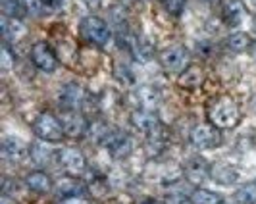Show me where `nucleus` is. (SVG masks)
Returning a JSON list of instances; mask_svg holds the SVG:
<instances>
[{
    "instance_id": "nucleus-1",
    "label": "nucleus",
    "mask_w": 256,
    "mask_h": 204,
    "mask_svg": "<svg viewBox=\"0 0 256 204\" xmlns=\"http://www.w3.org/2000/svg\"><path fill=\"white\" fill-rule=\"evenodd\" d=\"M206 118H208L210 126H214V128L233 129L241 122V110L231 96L222 94L206 104Z\"/></svg>"
},
{
    "instance_id": "nucleus-2",
    "label": "nucleus",
    "mask_w": 256,
    "mask_h": 204,
    "mask_svg": "<svg viewBox=\"0 0 256 204\" xmlns=\"http://www.w3.org/2000/svg\"><path fill=\"white\" fill-rule=\"evenodd\" d=\"M79 33H81V37L85 38L87 42L94 44V46H106L108 40L112 38L110 26L104 22L102 18H98V16H87L81 22Z\"/></svg>"
},
{
    "instance_id": "nucleus-3",
    "label": "nucleus",
    "mask_w": 256,
    "mask_h": 204,
    "mask_svg": "<svg viewBox=\"0 0 256 204\" xmlns=\"http://www.w3.org/2000/svg\"><path fill=\"white\" fill-rule=\"evenodd\" d=\"M33 131L40 140H46V142H60L64 139V128H62V122L56 118V116L48 114V112H42L38 114V118L33 124Z\"/></svg>"
},
{
    "instance_id": "nucleus-4",
    "label": "nucleus",
    "mask_w": 256,
    "mask_h": 204,
    "mask_svg": "<svg viewBox=\"0 0 256 204\" xmlns=\"http://www.w3.org/2000/svg\"><path fill=\"white\" fill-rule=\"evenodd\" d=\"M104 148L108 150V154L116 158V160H124L129 154L133 152V140L129 135L118 131V129H110V133L106 135V139L102 140Z\"/></svg>"
},
{
    "instance_id": "nucleus-5",
    "label": "nucleus",
    "mask_w": 256,
    "mask_h": 204,
    "mask_svg": "<svg viewBox=\"0 0 256 204\" xmlns=\"http://www.w3.org/2000/svg\"><path fill=\"white\" fill-rule=\"evenodd\" d=\"M189 139H191V142L196 148H200V150H212V148H216V146L222 144V133L214 126L200 124V126H194L191 129Z\"/></svg>"
},
{
    "instance_id": "nucleus-6",
    "label": "nucleus",
    "mask_w": 256,
    "mask_h": 204,
    "mask_svg": "<svg viewBox=\"0 0 256 204\" xmlns=\"http://www.w3.org/2000/svg\"><path fill=\"white\" fill-rule=\"evenodd\" d=\"M160 64L170 74H178L183 72L189 66V52L185 46H170L166 50L160 52Z\"/></svg>"
},
{
    "instance_id": "nucleus-7",
    "label": "nucleus",
    "mask_w": 256,
    "mask_h": 204,
    "mask_svg": "<svg viewBox=\"0 0 256 204\" xmlns=\"http://www.w3.org/2000/svg\"><path fill=\"white\" fill-rule=\"evenodd\" d=\"M62 128L64 133L72 139H79L89 131V124L87 118L81 114L79 110H64L62 112Z\"/></svg>"
},
{
    "instance_id": "nucleus-8",
    "label": "nucleus",
    "mask_w": 256,
    "mask_h": 204,
    "mask_svg": "<svg viewBox=\"0 0 256 204\" xmlns=\"http://www.w3.org/2000/svg\"><path fill=\"white\" fill-rule=\"evenodd\" d=\"M58 162L70 176H81L87 170V160H85L83 152L77 148H72V146L62 148L58 152Z\"/></svg>"
},
{
    "instance_id": "nucleus-9",
    "label": "nucleus",
    "mask_w": 256,
    "mask_h": 204,
    "mask_svg": "<svg viewBox=\"0 0 256 204\" xmlns=\"http://www.w3.org/2000/svg\"><path fill=\"white\" fill-rule=\"evenodd\" d=\"M31 60H33V64L37 66L38 70H42L46 74L54 72L56 66H58L56 54L50 50V46L44 40H38V42L33 44V48H31Z\"/></svg>"
},
{
    "instance_id": "nucleus-10",
    "label": "nucleus",
    "mask_w": 256,
    "mask_h": 204,
    "mask_svg": "<svg viewBox=\"0 0 256 204\" xmlns=\"http://www.w3.org/2000/svg\"><path fill=\"white\" fill-rule=\"evenodd\" d=\"M210 168L212 166L206 162L202 156H191L185 162L183 172H185V178L189 179V183L198 185V183H202V181L210 178Z\"/></svg>"
},
{
    "instance_id": "nucleus-11",
    "label": "nucleus",
    "mask_w": 256,
    "mask_h": 204,
    "mask_svg": "<svg viewBox=\"0 0 256 204\" xmlns=\"http://www.w3.org/2000/svg\"><path fill=\"white\" fill-rule=\"evenodd\" d=\"M131 124L135 129H139L146 135H152L160 129V120L152 110H135L131 114Z\"/></svg>"
},
{
    "instance_id": "nucleus-12",
    "label": "nucleus",
    "mask_w": 256,
    "mask_h": 204,
    "mask_svg": "<svg viewBox=\"0 0 256 204\" xmlns=\"http://www.w3.org/2000/svg\"><path fill=\"white\" fill-rule=\"evenodd\" d=\"M222 16L230 27L241 26L246 18V8L241 0H224L222 2Z\"/></svg>"
},
{
    "instance_id": "nucleus-13",
    "label": "nucleus",
    "mask_w": 256,
    "mask_h": 204,
    "mask_svg": "<svg viewBox=\"0 0 256 204\" xmlns=\"http://www.w3.org/2000/svg\"><path fill=\"white\" fill-rule=\"evenodd\" d=\"M85 102V92L76 83H68L60 90V106L64 110H79Z\"/></svg>"
},
{
    "instance_id": "nucleus-14",
    "label": "nucleus",
    "mask_w": 256,
    "mask_h": 204,
    "mask_svg": "<svg viewBox=\"0 0 256 204\" xmlns=\"http://www.w3.org/2000/svg\"><path fill=\"white\" fill-rule=\"evenodd\" d=\"M181 89H196L204 83V70L198 64H189L178 79Z\"/></svg>"
},
{
    "instance_id": "nucleus-15",
    "label": "nucleus",
    "mask_w": 256,
    "mask_h": 204,
    "mask_svg": "<svg viewBox=\"0 0 256 204\" xmlns=\"http://www.w3.org/2000/svg\"><path fill=\"white\" fill-rule=\"evenodd\" d=\"M27 154V144L22 139L8 137L2 140V158L8 162H20Z\"/></svg>"
},
{
    "instance_id": "nucleus-16",
    "label": "nucleus",
    "mask_w": 256,
    "mask_h": 204,
    "mask_svg": "<svg viewBox=\"0 0 256 204\" xmlns=\"http://www.w3.org/2000/svg\"><path fill=\"white\" fill-rule=\"evenodd\" d=\"M210 178H212V181L220 183V185H233L239 179V172L233 166H230V164L220 162V164H214L210 168Z\"/></svg>"
},
{
    "instance_id": "nucleus-17",
    "label": "nucleus",
    "mask_w": 256,
    "mask_h": 204,
    "mask_svg": "<svg viewBox=\"0 0 256 204\" xmlns=\"http://www.w3.org/2000/svg\"><path fill=\"white\" fill-rule=\"evenodd\" d=\"M56 191L60 196H81V194H85L87 191V187H85V183L83 181H79L76 178H64L58 181V185H56Z\"/></svg>"
},
{
    "instance_id": "nucleus-18",
    "label": "nucleus",
    "mask_w": 256,
    "mask_h": 204,
    "mask_svg": "<svg viewBox=\"0 0 256 204\" xmlns=\"http://www.w3.org/2000/svg\"><path fill=\"white\" fill-rule=\"evenodd\" d=\"M2 37L6 40H20L26 37L27 29L20 20H12V18H2Z\"/></svg>"
},
{
    "instance_id": "nucleus-19",
    "label": "nucleus",
    "mask_w": 256,
    "mask_h": 204,
    "mask_svg": "<svg viewBox=\"0 0 256 204\" xmlns=\"http://www.w3.org/2000/svg\"><path fill=\"white\" fill-rule=\"evenodd\" d=\"M131 96L141 106L139 110H154L158 106V92L150 87H139Z\"/></svg>"
},
{
    "instance_id": "nucleus-20",
    "label": "nucleus",
    "mask_w": 256,
    "mask_h": 204,
    "mask_svg": "<svg viewBox=\"0 0 256 204\" xmlns=\"http://www.w3.org/2000/svg\"><path fill=\"white\" fill-rule=\"evenodd\" d=\"M44 142H46V140H42V142H33V144L29 146V154H31L33 162L38 164V166H46V164H50L52 160H54L52 148L46 146Z\"/></svg>"
},
{
    "instance_id": "nucleus-21",
    "label": "nucleus",
    "mask_w": 256,
    "mask_h": 204,
    "mask_svg": "<svg viewBox=\"0 0 256 204\" xmlns=\"http://www.w3.org/2000/svg\"><path fill=\"white\" fill-rule=\"evenodd\" d=\"M26 183L31 191H37V192H46L52 189V181L48 178V174H44V172H31L27 176Z\"/></svg>"
},
{
    "instance_id": "nucleus-22",
    "label": "nucleus",
    "mask_w": 256,
    "mask_h": 204,
    "mask_svg": "<svg viewBox=\"0 0 256 204\" xmlns=\"http://www.w3.org/2000/svg\"><path fill=\"white\" fill-rule=\"evenodd\" d=\"M2 14L4 18H12V20H22L27 14V8L24 0H0Z\"/></svg>"
},
{
    "instance_id": "nucleus-23",
    "label": "nucleus",
    "mask_w": 256,
    "mask_h": 204,
    "mask_svg": "<svg viewBox=\"0 0 256 204\" xmlns=\"http://www.w3.org/2000/svg\"><path fill=\"white\" fill-rule=\"evenodd\" d=\"M226 44H228V48L233 52H243L246 48H250V37L243 33V31H237V33H231L230 37L226 38Z\"/></svg>"
},
{
    "instance_id": "nucleus-24",
    "label": "nucleus",
    "mask_w": 256,
    "mask_h": 204,
    "mask_svg": "<svg viewBox=\"0 0 256 204\" xmlns=\"http://www.w3.org/2000/svg\"><path fill=\"white\" fill-rule=\"evenodd\" d=\"M192 204H220L222 202V196L218 192H212L208 189H194L192 194L189 196Z\"/></svg>"
},
{
    "instance_id": "nucleus-25",
    "label": "nucleus",
    "mask_w": 256,
    "mask_h": 204,
    "mask_svg": "<svg viewBox=\"0 0 256 204\" xmlns=\"http://www.w3.org/2000/svg\"><path fill=\"white\" fill-rule=\"evenodd\" d=\"M235 198L239 204H256V183L243 185L239 191L235 192Z\"/></svg>"
},
{
    "instance_id": "nucleus-26",
    "label": "nucleus",
    "mask_w": 256,
    "mask_h": 204,
    "mask_svg": "<svg viewBox=\"0 0 256 204\" xmlns=\"http://www.w3.org/2000/svg\"><path fill=\"white\" fill-rule=\"evenodd\" d=\"M162 4L166 12L172 16H181V12L185 10V0H162Z\"/></svg>"
},
{
    "instance_id": "nucleus-27",
    "label": "nucleus",
    "mask_w": 256,
    "mask_h": 204,
    "mask_svg": "<svg viewBox=\"0 0 256 204\" xmlns=\"http://www.w3.org/2000/svg\"><path fill=\"white\" fill-rule=\"evenodd\" d=\"M24 4H26L27 12L33 14V16H40V14L44 12V4H42V0H24Z\"/></svg>"
},
{
    "instance_id": "nucleus-28",
    "label": "nucleus",
    "mask_w": 256,
    "mask_h": 204,
    "mask_svg": "<svg viewBox=\"0 0 256 204\" xmlns=\"http://www.w3.org/2000/svg\"><path fill=\"white\" fill-rule=\"evenodd\" d=\"M0 64H2V70H10L14 64V56H12V52H10V46L4 42V46H2V58H0Z\"/></svg>"
},
{
    "instance_id": "nucleus-29",
    "label": "nucleus",
    "mask_w": 256,
    "mask_h": 204,
    "mask_svg": "<svg viewBox=\"0 0 256 204\" xmlns=\"http://www.w3.org/2000/svg\"><path fill=\"white\" fill-rule=\"evenodd\" d=\"M166 204H192L191 198H187L185 194H180V192H172L166 196Z\"/></svg>"
},
{
    "instance_id": "nucleus-30",
    "label": "nucleus",
    "mask_w": 256,
    "mask_h": 204,
    "mask_svg": "<svg viewBox=\"0 0 256 204\" xmlns=\"http://www.w3.org/2000/svg\"><path fill=\"white\" fill-rule=\"evenodd\" d=\"M42 4L46 8H50V10H60L62 4H64V0H42Z\"/></svg>"
},
{
    "instance_id": "nucleus-31",
    "label": "nucleus",
    "mask_w": 256,
    "mask_h": 204,
    "mask_svg": "<svg viewBox=\"0 0 256 204\" xmlns=\"http://www.w3.org/2000/svg\"><path fill=\"white\" fill-rule=\"evenodd\" d=\"M62 204H90V202L87 198H83V196H68V198H64Z\"/></svg>"
},
{
    "instance_id": "nucleus-32",
    "label": "nucleus",
    "mask_w": 256,
    "mask_h": 204,
    "mask_svg": "<svg viewBox=\"0 0 256 204\" xmlns=\"http://www.w3.org/2000/svg\"><path fill=\"white\" fill-rule=\"evenodd\" d=\"M85 4L90 6V8H100L104 4V0H85Z\"/></svg>"
},
{
    "instance_id": "nucleus-33",
    "label": "nucleus",
    "mask_w": 256,
    "mask_h": 204,
    "mask_svg": "<svg viewBox=\"0 0 256 204\" xmlns=\"http://www.w3.org/2000/svg\"><path fill=\"white\" fill-rule=\"evenodd\" d=\"M0 204H16V202H14V200H10V198L4 194V196H2V200H0Z\"/></svg>"
},
{
    "instance_id": "nucleus-34",
    "label": "nucleus",
    "mask_w": 256,
    "mask_h": 204,
    "mask_svg": "<svg viewBox=\"0 0 256 204\" xmlns=\"http://www.w3.org/2000/svg\"><path fill=\"white\" fill-rule=\"evenodd\" d=\"M141 204H164V202H160V200H154V198H148V200H142Z\"/></svg>"
},
{
    "instance_id": "nucleus-35",
    "label": "nucleus",
    "mask_w": 256,
    "mask_h": 204,
    "mask_svg": "<svg viewBox=\"0 0 256 204\" xmlns=\"http://www.w3.org/2000/svg\"><path fill=\"white\" fill-rule=\"evenodd\" d=\"M250 56L256 60V42H252V44H250Z\"/></svg>"
},
{
    "instance_id": "nucleus-36",
    "label": "nucleus",
    "mask_w": 256,
    "mask_h": 204,
    "mask_svg": "<svg viewBox=\"0 0 256 204\" xmlns=\"http://www.w3.org/2000/svg\"><path fill=\"white\" fill-rule=\"evenodd\" d=\"M220 204H226V202H220Z\"/></svg>"
}]
</instances>
